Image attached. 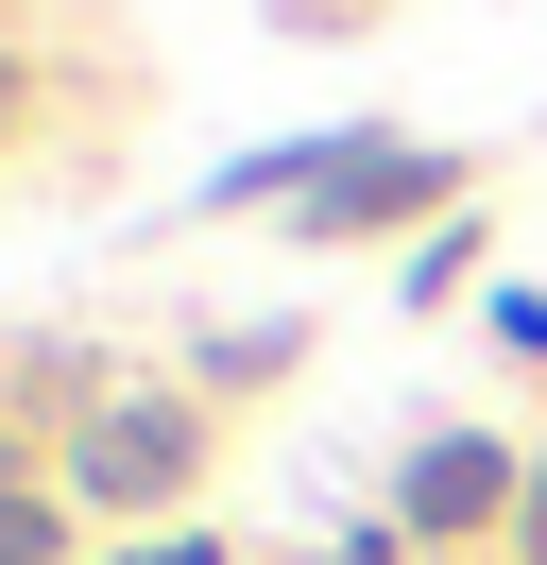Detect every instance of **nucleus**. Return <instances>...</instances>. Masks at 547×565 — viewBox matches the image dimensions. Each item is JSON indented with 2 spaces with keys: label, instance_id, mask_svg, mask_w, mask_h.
Wrapping results in <instances>:
<instances>
[{
  "label": "nucleus",
  "instance_id": "1",
  "mask_svg": "<svg viewBox=\"0 0 547 565\" xmlns=\"http://www.w3.org/2000/svg\"><path fill=\"white\" fill-rule=\"evenodd\" d=\"M394 206H444V154H410V138H342L325 172H308V241H376Z\"/></svg>",
  "mask_w": 547,
  "mask_h": 565
},
{
  "label": "nucleus",
  "instance_id": "2",
  "mask_svg": "<svg viewBox=\"0 0 547 565\" xmlns=\"http://www.w3.org/2000/svg\"><path fill=\"white\" fill-rule=\"evenodd\" d=\"M496 497H530V480H513V462L479 446V428H444V446L410 462V497H394V514H410V531H479V514H496Z\"/></svg>",
  "mask_w": 547,
  "mask_h": 565
},
{
  "label": "nucleus",
  "instance_id": "3",
  "mask_svg": "<svg viewBox=\"0 0 547 565\" xmlns=\"http://www.w3.org/2000/svg\"><path fill=\"white\" fill-rule=\"evenodd\" d=\"M189 480V412H103L86 428V497H171Z\"/></svg>",
  "mask_w": 547,
  "mask_h": 565
},
{
  "label": "nucleus",
  "instance_id": "4",
  "mask_svg": "<svg viewBox=\"0 0 547 565\" xmlns=\"http://www.w3.org/2000/svg\"><path fill=\"white\" fill-rule=\"evenodd\" d=\"M52 531H68L52 497H18V480H0V565H52Z\"/></svg>",
  "mask_w": 547,
  "mask_h": 565
},
{
  "label": "nucleus",
  "instance_id": "5",
  "mask_svg": "<svg viewBox=\"0 0 547 565\" xmlns=\"http://www.w3.org/2000/svg\"><path fill=\"white\" fill-rule=\"evenodd\" d=\"M496 343H513V360H547V291H496Z\"/></svg>",
  "mask_w": 547,
  "mask_h": 565
},
{
  "label": "nucleus",
  "instance_id": "6",
  "mask_svg": "<svg viewBox=\"0 0 547 565\" xmlns=\"http://www.w3.org/2000/svg\"><path fill=\"white\" fill-rule=\"evenodd\" d=\"M513 548H530V565H547V462H530V497H513Z\"/></svg>",
  "mask_w": 547,
  "mask_h": 565
},
{
  "label": "nucleus",
  "instance_id": "7",
  "mask_svg": "<svg viewBox=\"0 0 547 565\" xmlns=\"http://www.w3.org/2000/svg\"><path fill=\"white\" fill-rule=\"evenodd\" d=\"M0 120H18V70H0Z\"/></svg>",
  "mask_w": 547,
  "mask_h": 565
},
{
  "label": "nucleus",
  "instance_id": "8",
  "mask_svg": "<svg viewBox=\"0 0 547 565\" xmlns=\"http://www.w3.org/2000/svg\"><path fill=\"white\" fill-rule=\"evenodd\" d=\"M154 565H205V548H154Z\"/></svg>",
  "mask_w": 547,
  "mask_h": 565
}]
</instances>
